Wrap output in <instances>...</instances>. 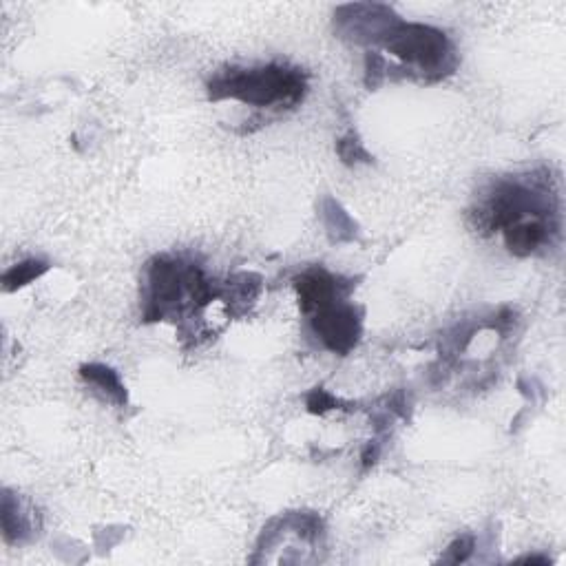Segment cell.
Returning <instances> with one entry per match:
<instances>
[{
    "label": "cell",
    "mask_w": 566,
    "mask_h": 566,
    "mask_svg": "<svg viewBox=\"0 0 566 566\" xmlns=\"http://www.w3.org/2000/svg\"><path fill=\"white\" fill-rule=\"evenodd\" d=\"M213 102L237 100L257 109H295L308 91L306 73L286 65L226 69L208 82Z\"/></svg>",
    "instance_id": "6da1fadb"
},
{
    "label": "cell",
    "mask_w": 566,
    "mask_h": 566,
    "mask_svg": "<svg viewBox=\"0 0 566 566\" xmlns=\"http://www.w3.org/2000/svg\"><path fill=\"white\" fill-rule=\"evenodd\" d=\"M219 299V288L204 279V272L182 259L155 257L146 268L144 321H166L182 312H197Z\"/></svg>",
    "instance_id": "7a4b0ae2"
},
{
    "label": "cell",
    "mask_w": 566,
    "mask_h": 566,
    "mask_svg": "<svg viewBox=\"0 0 566 566\" xmlns=\"http://www.w3.org/2000/svg\"><path fill=\"white\" fill-rule=\"evenodd\" d=\"M381 47L401 62V78L436 82L452 76L458 67V56L452 40L432 25L405 23L398 18L387 31Z\"/></svg>",
    "instance_id": "3957f363"
},
{
    "label": "cell",
    "mask_w": 566,
    "mask_h": 566,
    "mask_svg": "<svg viewBox=\"0 0 566 566\" xmlns=\"http://www.w3.org/2000/svg\"><path fill=\"white\" fill-rule=\"evenodd\" d=\"M476 228L485 233L507 230L529 219H558L555 195L549 177L502 180L478 204Z\"/></svg>",
    "instance_id": "277c9868"
},
{
    "label": "cell",
    "mask_w": 566,
    "mask_h": 566,
    "mask_svg": "<svg viewBox=\"0 0 566 566\" xmlns=\"http://www.w3.org/2000/svg\"><path fill=\"white\" fill-rule=\"evenodd\" d=\"M314 337L332 354H350L363 337V310L350 299L314 312L310 317Z\"/></svg>",
    "instance_id": "5b68a950"
},
{
    "label": "cell",
    "mask_w": 566,
    "mask_h": 566,
    "mask_svg": "<svg viewBox=\"0 0 566 566\" xmlns=\"http://www.w3.org/2000/svg\"><path fill=\"white\" fill-rule=\"evenodd\" d=\"M396 20L398 16L392 7L379 3H354L343 5L334 12V31L354 45L381 47L383 38Z\"/></svg>",
    "instance_id": "8992f818"
},
{
    "label": "cell",
    "mask_w": 566,
    "mask_h": 566,
    "mask_svg": "<svg viewBox=\"0 0 566 566\" xmlns=\"http://www.w3.org/2000/svg\"><path fill=\"white\" fill-rule=\"evenodd\" d=\"M295 290L299 297L301 312L312 317L314 312L350 299V292L354 290L352 281H345L337 275H332L326 268H310L303 270L299 277H295Z\"/></svg>",
    "instance_id": "52a82bcc"
},
{
    "label": "cell",
    "mask_w": 566,
    "mask_h": 566,
    "mask_svg": "<svg viewBox=\"0 0 566 566\" xmlns=\"http://www.w3.org/2000/svg\"><path fill=\"white\" fill-rule=\"evenodd\" d=\"M555 235H558V219H529L502 230L507 250L516 257H531L549 248Z\"/></svg>",
    "instance_id": "ba28073f"
},
{
    "label": "cell",
    "mask_w": 566,
    "mask_h": 566,
    "mask_svg": "<svg viewBox=\"0 0 566 566\" xmlns=\"http://www.w3.org/2000/svg\"><path fill=\"white\" fill-rule=\"evenodd\" d=\"M80 379L85 381L87 385L96 387V390L107 396L113 405L118 407H127L129 405V392L127 385L122 383L120 374L115 372L109 365L102 363H85L80 368Z\"/></svg>",
    "instance_id": "9c48e42d"
},
{
    "label": "cell",
    "mask_w": 566,
    "mask_h": 566,
    "mask_svg": "<svg viewBox=\"0 0 566 566\" xmlns=\"http://www.w3.org/2000/svg\"><path fill=\"white\" fill-rule=\"evenodd\" d=\"M319 215L323 219V226L328 230V237L332 244H350V241L356 239L359 235V226H356L354 219L350 217V213L330 195H326L321 199L319 206Z\"/></svg>",
    "instance_id": "30bf717a"
},
{
    "label": "cell",
    "mask_w": 566,
    "mask_h": 566,
    "mask_svg": "<svg viewBox=\"0 0 566 566\" xmlns=\"http://www.w3.org/2000/svg\"><path fill=\"white\" fill-rule=\"evenodd\" d=\"M3 533L7 542H23L31 536L29 513L23 511L20 500L7 489L3 491Z\"/></svg>",
    "instance_id": "8fae6325"
},
{
    "label": "cell",
    "mask_w": 566,
    "mask_h": 566,
    "mask_svg": "<svg viewBox=\"0 0 566 566\" xmlns=\"http://www.w3.org/2000/svg\"><path fill=\"white\" fill-rule=\"evenodd\" d=\"M49 264L43 259H27V261H20V264L9 268L5 275H3V288L5 292H16L20 288L29 286L31 281L40 279L43 275L49 272Z\"/></svg>",
    "instance_id": "7c38bea8"
},
{
    "label": "cell",
    "mask_w": 566,
    "mask_h": 566,
    "mask_svg": "<svg viewBox=\"0 0 566 566\" xmlns=\"http://www.w3.org/2000/svg\"><path fill=\"white\" fill-rule=\"evenodd\" d=\"M387 78H390V62H387V58L379 54V51L370 49L368 54H365V87L376 91Z\"/></svg>",
    "instance_id": "4fadbf2b"
},
{
    "label": "cell",
    "mask_w": 566,
    "mask_h": 566,
    "mask_svg": "<svg viewBox=\"0 0 566 566\" xmlns=\"http://www.w3.org/2000/svg\"><path fill=\"white\" fill-rule=\"evenodd\" d=\"M337 155L345 166H359V164H372L374 157L365 149L363 142H359L356 135H345L337 142Z\"/></svg>",
    "instance_id": "5bb4252c"
},
{
    "label": "cell",
    "mask_w": 566,
    "mask_h": 566,
    "mask_svg": "<svg viewBox=\"0 0 566 566\" xmlns=\"http://www.w3.org/2000/svg\"><path fill=\"white\" fill-rule=\"evenodd\" d=\"M476 549V540L474 536H460L456 538L452 544H449L447 551L440 555V562L447 564H463L471 558V553Z\"/></svg>",
    "instance_id": "9a60e30c"
},
{
    "label": "cell",
    "mask_w": 566,
    "mask_h": 566,
    "mask_svg": "<svg viewBox=\"0 0 566 566\" xmlns=\"http://www.w3.org/2000/svg\"><path fill=\"white\" fill-rule=\"evenodd\" d=\"M306 405H308L310 414H319V416H323L330 410H341L339 398H334L330 392L323 390V387H314L306 398Z\"/></svg>",
    "instance_id": "2e32d148"
},
{
    "label": "cell",
    "mask_w": 566,
    "mask_h": 566,
    "mask_svg": "<svg viewBox=\"0 0 566 566\" xmlns=\"http://www.w3.org/2000/svg\"><path fill=\"white\" fill-rule=\"evenodd\" d=\"M379 452H381V447H379V443H376V440L363 449V456H361L363 469H370L376 463V458H379Z\"/></svg>",
    "instance_id": "e0dca14e"
},
{
    "label": "cell",
    "mask_w": 566,
    "mask_h": 566,
    "mask_svg": "<svg viewBox=\"0 0 566 566\" xmlns=\"http://www.w3.org/2000/svg\"><path fill=\"white\" fill-rule=\"evenodd\" d=\"M518 562H524V564H551V560L544 558V555H527V558H520Z\"/></svg>",
    "instance_id": "ac0fdd59"
}]
</instances>
